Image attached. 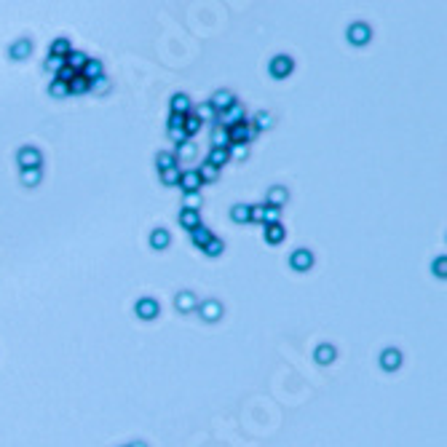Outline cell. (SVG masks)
<instances>
[{"label": "cell", "mask_w": 447, "mask_h": 447, "mask_svg": "<svg viewBox=\"0 0 447 447\" xmlns=\"http://www.w3.org/2000/svg\"><path fill=\"white\" fill-rule=\"evenodd\" d=\"M67 86H70V94H86V91H91V80H86L83 75L78 73V75H75V78L67 83Z\"/></svg>", "instance_id": "30"}, {"label": "cell", "mask_w": 447, "mask_h": 447, "mask_svg": "<svg viewBox=\"0 0 447 447\" xmlns=\"http://www.w3.org/2000/svg\"><path fill=\"white\" fill-rule=\"evenodd\" d=\"M230 220L233 222H249V204H233L230 206Z\"/></svg>", "instance_id": "33"}, {"label": "cell", "mask_w": 447, "mask_h": 447, "mask_svg": "<svg viewBox=\"0 0 447 447\" xmlns=\"http://www.w3.org/2000/svg\"><path fill=\"white\" fill-rule=\"evenodd\" d=\"M268 70H270V75H273V78H287L292 70H295V59L287 56V54H276L273 59H270Z\"/></svg>", "instance_id": "3"}, {"label": "cell", "mask_w": 447, "mask_h": 447, "mask_svg": "<svg viewBox=\"0 0 447 447\" xmlns=\"http://www.w3.org/2000/svg\"><path fill=\"white\" fill-rule=\"evenodd\" d=\"M284 236H287V230H284L281 222H276V225H265V241L268 244H281Z\"/></svg>", "instance_id": "24"}, {"label": "cell", "mask_w": 447, "mask_h": 447, "mask_svg": "<svg viewBox=\"0 0 447 447\" xmlns=\"http://www.w3.org/2000/svg\"><path fill=\"white\" fill-rule=\"evenodd\" d=\"M156 166H158V172H163V169H174V166H180V163H177V158H174V153L161 150L158 156H156Z\"/></svg>", "instance_id": "25"}, {"label": "cell", "mask_w": 447, "mask_h": 447, "mask_svg": "<svg viewBox=\"0 0 447 447\" xmlns=\"http://www.w3.org/2000/svg\"><path fill=\"white\" fill-rule=\"evenodd\" d=\"M211 236H215V233H211V230L204 225V222H201V225H198L196 230H190V241H193V246H198V249H204Z\"/></svg>", "instance_id": "20"}, {"label": "cell", "mask_w": 447, "mask_h": 447, "mask_svg": "<svg viewBox=\"0 0 447 447\" xmlns=\"http://www.w3.org/2000/svg\"><path fill=\"white\" fill-rule=\"evenodd\" d=\"M30 54H32V40H30V38H19V40L8 49V56H11V59H16V62L27 59Z\"/></svg>", "instance_id": "12"}, {"label": "cell", "mask_w": 447, "mask_h": 447, "mask_svg": "<svg viewBox=\"0 0 447 447\" xmlns=\"http://www.w3.org/2000/svg\"><path fill=\"white\" fill-rule=\"evenodd\" d=\"M174 305H177V311H182V313H190V311H196L198 308V297L193 295V292H180L177 297H174Z\"/></svg>", "instance_id": "15"}, {"label": "cell", "mask_w": 447, "mask_h": 447, "mask_svg": "<svg viewBox=\"0 0 447 447\" xmlns=\"http://www.w3.org/2000/svg\"><path fill=\"white\" fill-rule=\"evenodd\" d=\"M196 156H198V147H196L193 139H187V142L177 145V150H174V158H177V163H182V161H193Z\"/></svg>", "instance_id": "17"}, {"label": "cell", "mask_w": 447, "mask_h": 447, "mask_svg": "<svg viewBox=\"0 0 447 447\" xmlns=\"http://www.w3.org/2000/svg\"><path fill=\"white\" fill-rule=\"evenodd\" d=\"M348 43H354V46H367L370 38H372V30L370 25H364V22H354V25L348 27Z\"/></svg>", "instance_id": "4"}, {"label": "cell", "mask_w": 447, "mask_h": 447, "mask_svg": "<svg viewBox=\"0 0 447 447\" xmlns=\"http://www.w3.org/2000/svg\"><path fill=\"white\" fill-rule=\"evenodd\" d=\"M40 177H43L40 169H22V185H27V187L40 185Z\"/></svg>", "instance_id": "34"}, {"label": "cell", "mask_w": 447, "mask_h": 447, "mask_svg": "<svg viewBox=\"0 0 447 447\" xmlns=\"http://www.w3.org/2000/svg\"><path fill=\"white\" fill-rule=\"evenodd\" d=\"M201 204H204L201 193H185V204H182V209H196V211H201Z\"/></svg>", "instance_id": "38"}, {"label": "cell", "mask_w": 447, "mask_h": 447, "mask_svg": "<svg viewBox=\"0 0 447 447\" xmlns=\"http://www.w3.org/2000/svg\"><path fill=\"white\" fill-rule=\"evenodd\" d=\"M182 132L187 134V139H193L198 132H201V121L196 118V115L190 113V115H185V123H182Z\"/></svg>", "instance_id": "31"}, {"label": "cell", "mask_w": 447, "mask_h": 447, "mask_svg": "<svg viewBox=\"0 0 447 447\" xmlns=\"http://www.w3.org/2000/svg\"><path fill=\"white\" fill-rule=\"evenodd\" d=\"M228 153H230V161H244L249 156V145H230Z\"/></svg>", "instance_id": "41"}, {"label": "cell", "mask_w": 447, "mask_h": 447, "mask_svg": "<svg viewBox=\"0 0 447 447\" xmlns=\"http://www.w3.org/2000/svg\"><path fill=\"white\" fill-rule=\"evenodd\" d=\"M169 241H172V236H169L166 228H156L150 233V246H153V249H166Z\"/></svg>", "instance_id": "22"}, {"label": "cell", "mask_w": 447, "mask_h": 447, "mask_svg": "<svg viewBox=\"0 0 447 447\" xmlns=\"http://www.w3.org/2000/svg\"><path fill=\"white\" fill-rule=\"evenodd\" d=\"M89 59H91L89 54H83V51H75V49H73V51H70V54L65 56V65H67L70 70H73V73H80V70L86 67V62H89Z\"/></svg>", "instance_id": "16"}, {"label": "cell", "mask_w": 447, "mask_h": 447, "mask_svg": "<svg viewBox=\"0 0 447 447\" xmlns=\"http://www.w3.org/2000/svg\"><path fill=\"white\" fill-rule=\"evenodd\" d=\"M182 123H185V115H169V123H166V129H182Z\"/></svg>", "instance_id": "46"}, {"label": "cell", "mask_w": 447, "mask_h": 447, "mask_svg": "<svg viewBox=\"0 0 447 447\" xmlns=\"http://www.w3.org/2000/svg\"><path fill=\"white\" fill-rule=\"evenodd\" d=\"M180 187H182V193H201V177H198V172L196 169H185L182 174H180V182H177Z\"/></svg>", "instance_id": "5"}, {"label": "cell", "mask_w": 447, "mask_h": 447, "mask_svg": "<svg viewBox=\"0 0 447 447\" xmlns=\"http://www.w3.org/2000/svg\"><path fill=\"white\" fill-rule=\"evenodd\" d=\"M166 137L172 139L174 145H182V142H187V134L182 132V129H166Z\"/></svg>", "instance_id": "43"}, {"label": "cell", "mask_w": 447, "mask_h": 447, "mask_svg": "<svg viewBox=\"0 0 447 447\" xmlns=\"http://www.w3.org/2000/svg\"><path fill=\"white\" fill-rule=\"evenodd\" d=\"M206 257H220L222 252H225V241H222V239H217V236H211L209 239V244L204 246V249H201Z\"/></svg>", "instance_id": "26"}, {"label": "cell", "mask_w": 447, "mask_h": 447, "mask_svg": "<svg viewBox=\"0 0 447 447\" xmlns=\"http://www.w3.org/2000/svg\"><path fill=\"white\" fill-rule=\"evenodd\" d=\"M399 364H402V351H399V348H383L380 351V367L386 372L399 370Z\"/></svg>", "instance_id": "9"}, {"label": "cell", "mask_w": 447, "mask_h": 447, "mask_svg": "<svg viewBox=\"0 0 447 447\" xmlns=\"http://www.w3.org/2000/svg\"><path fill=\"white\" fill-rule=\"evenodd\" d=\"M132 447H145V444H142V442H137V444H132Z\"/></svg>", "instance_id": "47"}, {"label": "cell", "mask_w": 447, "mask_h": 447, "mask_svg": "<svg viewBox=\"0 0 447 447\" xmlns=\"http://www.w3.org/2000/svg\"><path fill=\"white\" fill-rule=\"evenodd\" d=\"M265 220V204H249V222H260Z\"/></svg>", "instance_id": "39"}, {"label": "cell", "mask_w": 447, "mask_h": 447, "mask_svg": "<svg viewBox=\"0 0 447 447\" xmlns=\"http://www.w3.org/2000/svg\"><path fill=\"white\" fill-rule=\"evenodd\" d=\"M49 94H51L54 99H65V97H70V86L54 78V80H51V86H49Z\"/></svg>", "instance_id": "35"}, {"label": "cell", "mask_w": 447, "mask_h": 447, "mask_svg": "<svg viewBox=\"0 0 447 447\" xmlns=\"http://www.w3.org/2000/svg\"><path fill=\"white\" fill-rule=\"evenodd\" d=\"M177 220H180V225L185 230H196L198 225H201V211H196V209H180Z\"/></svg>", "instance_id": "14"}, {"label": "cell", "mask_w": 447, "mask_h": 447, "mask_svg": "<svg viewBox=\"0 0 447 447\" xmlns=\"http://www.w3.org/2000/svg\"><path fill=\"white\" fill-rule=\"evenodd\" d=\"M70 51H73V43H70L67 38H56V40L51 43V51H49V54H54V56H62V59H65V56H67Z\"/></svg>", "instance_id": "32"}, {"label": "cell", "mask_w": 447, "mask_h": 447, "mask_svg": "<svg viewBox=\"0 0 447 447\" xmlns=\"http://www.w3.org/2000/svg\"><path fill=\"white\" fill-rule=\"evenodd\" d=\"M254 129H257V132H265V129H270V126H273V115H270V113H265V110H260V113H257L254 115V118L249 121Z\"/></svg>", "instance_id": "28"}, {"label": "cell", "mask_w": 447, "mask_h": 447, "mask_svg": "<svg viewBox=\"0 0 447 447\" xmlns=\"http://www.w3.org/2000/svg\"><path fill=\"white\" fill-rule=\"evenodd\" d=\"M276 222H281V209L265 204V220H263V225H276Z\"/></svg>", "instance_id": "40"}, {"label": "cell", "mask_w": 447, "mask_h": 447, "mask_svg": "<svg viewBox=\"0 0 447 447\" xmlns=\"http://www.w3.org/2000/svg\"><path fill=\"white\" fill-rule=\"evenodd\" d=\"M211 166H217V169H222L225 163L230 161V153H228V147H211L209 150V158H206Z\"/></svg>", "instance_id": "21"}, {"label": "cell", "mask_w": 447, "mask_h": 447, "mask_svg": "<svg viewBox=\"0 0 447 447\" xmlns=\"http://www.w3.org/2000/svg\"><path fill=\"white\" fill-rule=\"evenodd\" d=\"M198 313H201V319L204 322H217L220 316H222V303L220 300H204V303H198V308H196Z\"/></svg>", "instance_id": "8"}, {"label": "cell", "mask_w": 447, "mask_h": 447, "mask_svg": "<svg viewBox=\"0 0 447 447\" xmlns=\"http://www.w3.org/2000/svg\"><path fill=\"white\" fill-rule=\"evenodd\" d=\"M287 201H289V190H287V187L273 185V187L268 190V198H265V204H268V206H276V209H281Z\"/></svg>", "instance_id": "13"}, {"label": "cell", "mask_w": 447, "mask_h": 447, "mask_svg": "<svg viewBox=\"0 0 447 447\" xmlns=\"http://www.w3.org/2000/svg\"><path fill=\"white\" fill-rule=\"evenodd\" d=\"M169 108H172L174 115H190V113H193V102H190V97H187V94L180 91V94H174V97H172Z\"/></svg>", "instance_id": "10"}, {"label": "cell", "mask_w": 447, "mask_h": 447, "mask_svg": "<svg viewBox=\"0 0 447 447\" xmlns=\"http://www.w3.org/2000/svg\"><path fill=\"white\" fill-rule=\"evenodd\" d=\"M180 174H182L180 166H174V169H163V172H161V182L172 187V185H177V182H180Z\"/></svg>", "instance_id": "37"}, {"label": "cell", "mask_w": 447, "mask_h": 447, "mask_svg": "<svg viewBox=\"0 0 447 447\" xmlns=\"http://www.w3.org/2000/svg\"><path fill=\"white\" fill-rule=\"evenodd\" d=\"M80 75H83L86 80H97V78H102V75H104V67H102V62H99V59H89V62H86V67L80 70Z\"/></svg>", "instance_id": "23"}, {"label": "cell", "mask_w": 447, "mask_h": 447, "mask_svg": "<svg viewBox=\"0 0 447 447\" xmlns=\"http://www.w3.org/2000/svg\"><path fill=\"white\" fill-rule=\"evenodd\" d=\"M43 67H46V73L56 75V73H59V70L65 67V59H62V56H54V54H49V56H46V62H43Z\"/></svg>", "instance_id": "36"}, {"label": "cell", "mask_w": 447, "mask_h": 447, "mask_svg": "<svg viewBox=\"0 0 447 447\" xmlns=\"http://www.w3.org/2000/svg\"><path fill=\"white\" fill-rule=\"evenodd\" d=\"M211 147H230V137L225 126L211 123Z\"/></svg>", "instance_id": "19"}, {"label": "cell", "mask_w": 447, "mask_h": 447, "mask_svg": "<svg viewBox=\"0 0 447 447\" xmlns=\"http://www.w3.org/2000/svg\"><path fill=\"white\" fill-rule=\"evenodd\" d=\"M233 102H236V94L228 91V89H217L215 94H211V99H209V104H211V110H215V113L228 110Z\"/></svg>", "instance_id": "6"}, {"label": "cell", "mask_w": 447, "mask_h": 447, "mask_svg": "<svg viewBox=\"0 0 447 447\" xmlns=\"http://www.w3.org/2000/svg\"><path fill=\"white\" fill-rule=\"evenodd\" d=\"M193 115H196V118L198 121H201V123H215V110H211V104L209 102H204V104H198V108L193 110Z\"/></svg>", "instance_id": "27"}, {"label": "cell", "mask_w": 447, "mask_h": 447, "mask_svg": "<svg viewBox=\"0 0 447 447\" xmlns=\"http://www.w3.org/2000/svg\"><path fill=\"white\" fill-rule=\"evenodd\" d=\"M257 134H260V132H257V129H254L249 121H241V123H233V126H228L230 145H249Z\"/></svg>", "instance_id": "1"}, {"label": "cell", "mask_w": 447, "mask_h": 447, "mask_svg": "<svg viewBox=\"0 0 447 447\" xmlns=\"http://www.w3.org/2000/svg\"><path fill=\"white\" fill-rule=\"evenodd\" d=\"M16 161H19V166H22V169H40V166H43V156H40V150H38V147H32V145L19 147Z\"/></svg>", "instance_id": "2"}, {"label": "cell", "mask_w": 447, "mask_h": 447, "mask_svg": "<svg viewBox=\"0 0 447 447\" xmlns=\"http://www.w3.org/2000/svg\"><path fill=\"white\" fill-rule=\"evenodd\" d=\"M431 270H434V276H439V279H444L447 276V257L444 254H439L437 260H434V265H431Z\"/></svg>", "instance_id": "42"}, {"label": "cell", "mask_w": 447, "mask_h": 447, "mask_svg": "<svg viewBox=\"0 0 447 447\" xmlns=\"http://www.w3.org/2000/svg\"><path fill=\"white\" fill-rule=\"evenodd\" d=\"M289 265L295 268V270H308V268L313 265V252H308V249H295V252H292V257H289Z\"/></svg>", "instance_id": "11"}, {"label": "cell", "mask_w": 447, "mask_h": 447, "mask_svg": "<svg viewBox=\"0 0 447 447\" xmlns=\"http://www.w3.org/2000/svg\"><path fill=\"white\" fill-rule=\"evenodd\" d=\"M75 75H78V73H73V70H70V67L65 65V67H62V70H59V73H56L54 78H56V80H62V83H70V80H73Z\"/></svg>", "instance_id": "45"}, {"label": "cell", "mask_w": 447, "mask_h": 447, "mask_svg": "<svg viewBox=\"0 0 447 447\" xmlns=\"http://www.w3.org/2000/svg\"><path fill=\"white\" fill-rule=\"evenodd\" d=\"M134 311H137V316H139V319L150 322V319H156V316H158L161 305H158V300H153V297H142V300H137Z\"/></svg>", "instance_id": "7"}, {"label": "cell", "mask_w": 447, "mask_h": 447, "mask_svg": "<svg viewBox=\"0 0 447 447\" xmlns=\"http://www.w3.org/2000/svg\"><path fill=\"white\" fill-rule=\"evenodd\" d=\"M91 89L99 91V94H104V91H110V80L102 75V78H97V80H91Z\"/></svg>", "instance_id": "44"}, {"label": "cell", "mask_w": 447, "mask_h": 447, "mask_svg": "<svg viewBox=\"0 0 447 447\" xmlns=\"http://www.w3.org/2000/svg\"><path fill=\"white\" fill-rule=\"evenodd\" d=\"M198 172V177H201V182H215L217 177H220V169L217 166H211L209 161H204L201 163V169H196Z\"/></svg>", "instance_id": "29"}, {"label": "cell", "mask_w": 447, "mask_h": 447, "mask_svg": "<svg viewBox=\"0 0 447 447\" xmlns=\"http://www.w3.org/2000/svg\"><path fill=\"white\" fill-rule=\"evenodd\" d=\"M335 356H337V351H335V346H329V343L316 346V351H313V359L319 361V364H332Z\"/></svg>", "instance_id": "18"}]
</instances>
